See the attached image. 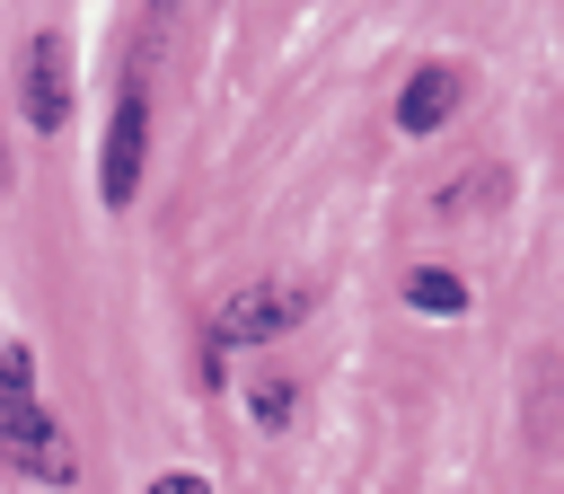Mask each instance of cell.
Masks as SVG:
<instances>
[{
  "mask_svg": "<svg viewBox=\"0 0 564 494\" xmlns=\"http://www.w3.org/2000/svg\"><path fill=\"white\" fill-rule=\"evenodd\" d=\"M0 459H9L18 476H35V485H70V476H79L62 423H53L35 397H9V406H0Z\"/></svg>",
  "mask_w": 564,
  "mask_h": 494,
  "instance_id": "cell-1",
  "label": "cell"
},
{
  "mask_svg": "<svg viewBox=\"0 0 564 494\" xmlns=\"http://www.w3.org/2000/svg\"><path fill=\"white\" fill-rule=\"evenodd\" d=\"M308 318V291H282V282H247L212 309V344H273L282 326Z\"/></svg>",
  "mask_w": 564,
  "mask_h": 494,
  "instance_id": "cell-2",
  "label": "cell"
},
{
  "mask_svg": "<svg viewBox=\"0 0 564 494\" xmlns=\"http://www.w3.org/2000/svg\"><path fill=\"white\" fill-rule=\"evenodd\" d=\"M141 159H150V97L123 88V97H115V124H106V168H97V194H106L115 212L141 194Z\"/></svg>",
  "mask_w": 564,
  "mask_h": 494,
  "instance_id": "cell-3",
  "label": "cell"
},
{
  "mask_svg": "<svg viewBox=\"0 0 564 494\" xmlns=\"http://www.w3.org/2000/svg\"><path fill=\"white\" fill-rule=\"evenodd\" d=\"M26 124L35 132H62L70 124V44L62 35H35L26 44Z\"/></svg>",
  "mask_w": 564,
  "mask_h": 494,
  "instance_id": "cell-4",
  "label": "cell"
},
{
  "mask_svg": "<svg viewBox=\"0 0 564 494\" xmlns=\"http://www.w3.org/2000/svg\"><path fill=\"white\" fill-rule=\"evenodd\" d=\"M458 97H467V71H458V62H423V71L397 88V132H414V141L441 132V124L458 115Z\"/></svg>",
  "mask_w": 564,
  "mask_h": 494,
  "instance_id": "cell-5",
  "label": "cell"
},
{
  "mask_svg": "<svg viewBox=\"0 0 564 494\" xmlns=\"http://www.w3.org/2000/svg\"><path fill=\"white\" fill-rule=\"evenodd\" d=\"M405 300H414V309H432V318H458V309H467V282H458V273H441V265H423V273L405 282Z\"/></svg>",
  "mask_w": 564,
  "mask_h": 494,
  "instance_id": "cell-6",
  "label": "cell"
},
{
  "mask_svg": "<svg viewBox=\"0 0 564 494\" xmlns=\"http://www.w3.org/2000/svg\"><path fill=\"white\" fill-rule=\"evenodd\" d=\"M247 406H256V423H264V432H282V423H291V406H300V388H291V379H256V388H247Z\"/></svg>",
  "mask_w": 564,
  "mask_h": 494,
  "instance_id": "cell-7",
  "label": "cell"
},
{
  "mask_svg": "<svg viewBox=\"0 0 564 494\" xmlns=\"http://www.w3.org/2000/svg\"><path fill=\"white\" fill-rule=\"evenodd\" d=\"M9 397H35V353L26 344H0V406Z\"/></svg>",
  "mask_w": 564,
  "mask_h": 494,
  "instance_id": "cell-8",
  "label": "cell"
},
{
  "mask_svg": "<svg viewBox=\"0 0 564 494\" xmlns=\"http://www.w3.org/2000/svg\"><path fill=\"white\" fill-rule=\"evenodd\" d=\"M150 494H212V485H203V476H194V468H167V476H159V485H150Z\"/></svg>",
  "mask_w": 564,
  "mask_h": 494,
  "instance_id": "cell-9",
  "label": "cell"
}]
</instances>
